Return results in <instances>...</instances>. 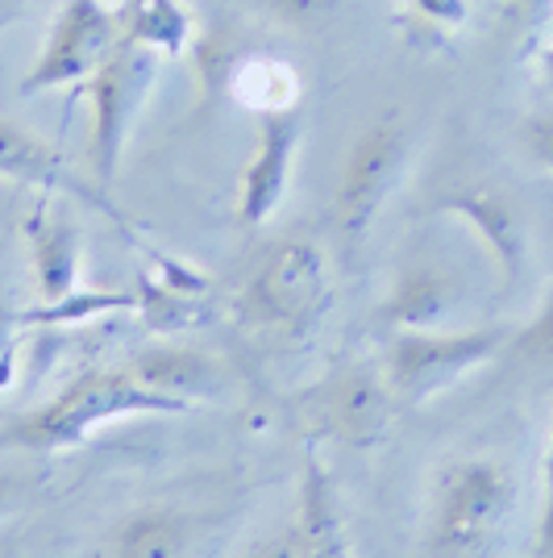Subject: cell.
I'll return each instance as SVG.
<instances>
[{
    "instance_id": "obj_1",
    "label": "cell",
    "mask_w": 553,
    "mask_h": 558,
    "mask_svg": "<svg viewBox=\"0 0 553 558\" xmlns=\"http://www.w3.org/2000/svg\"><path fill=\"white\" fill-rule=\"evenodd\" d=\"M192 404L146 388L134 367H88L71 379L63 392L42 400L22 417L0 425V450H38L59 454L75 450L121 417H150V413H184Z\"/></svg>"
},
{
    "instance_id": "obj_2",
    "label": "cell",
    "mask_w": 553,
    "mask_h": 558,
    "mask_svg": "<svg viewBox=\"0 0 553 558\" xmlns=\"http://www.w3.org/2000/svg\"><path fill=\"white\" fill-rule=\"evenodd\" d=\"M516 509L512 466L466 454L438 471L425 505V550L433 558H483L504 537Z\"/></svg>"
},
{
    "instance_id": "obj_3",
    "label": "cell",
    "mask_w": 553,
    "mask_h": 558,
    "mask_svg": "<svg viewBox=\"0 0 553 558\" xmlns=\"http://www.w3.org/2000/svg\"><path fill=\"white\" fill-rule=\"evenodd\" d=\"M333 301V279L317 242L283 238L267 255L237 292V313L262 333L279 338H304L324 317Z\"/></svg>"
},
{
    "instance_id": "obj_4",
    "label": "cell",
    "mask_w": 553,
    "mask_h": 558,
    "mask_svg": "<svg viewBox=\"0 0 553 558\" xmlns=\"http://www.w3.org/2000/svg\"><path fill=\"white\" fill-rule=\"evenodd\" d=\"M512 333L504 326L479 329H392L388 338V388L404 404H420L445 392L462 375L491 363L507 350Z\"/></svg>"
},
{
    "instance_id": "obj_5",
    "label": "cell",
    "mask_w": 553,
    "mask_h": 558,
    "mask_svg": "<svg viewBox=\"0 0 553 558\" xmlns=\"http://www.w3.org/2000/svg\"><path fill=\"white\" fill-rule=\"evenodd\" d=\"M162 68V54L150 47H138L134 38L121 34L105 68L88 80V100H93V130H88V167L96 184L109 187L121 171V159L130 150V134L138 121L146 93L155 88V75Z\"/></svg>"
},
{
    "instance_id": "obj_6",
    "label": "cell",
    "mask_w": 553,
    "mask_h": 558,
    "mask_svg": "<svg viewBox=\"0 0 553 558\" xmlns=\"http://www.w3.org/2000/svg\"><path fill=\"white\" fill-rule=\"evenodd\" d=\"M121 34H125V25H121L116 4H109V0H63L47 29V43L38 50L29 75L17 84V93L42 96L88 84L96 71L105 68V59L113 54Z\"/></svg>"
},
{
    "instance_id": "obj_7",
    "label": "cell",
    "mask_w": 553,
    "mask_h": 558,
    "mask_svg": "<svg viewBox=\"0 0 553 558\" xmlns=\"http://www.w3.org/2000/svg\"><path fill=\"white\" fill-rule=\"evenodd\" d=\"M404 171H408V134L400 121H374L354 138L333 187V230L342 246L354 251L358 242H367L370 226L392 201Z\"/></svg>"
},
{
    "instance_id": "obj_8",
    "label": "cell",
    "mask_w": 553,
    "mask_h": 558,
    "mask_svg": "<svg viewBox=\"0 0 553 558\" xmlns=\"http://www.w3.org/2000/svg\"><path fill=\"white\" fill-rule=\"evenodd\" d=\"M304 142V109H271L258 113V134L246 167H242V184H237V221L242 226H267L275 209L283 205L287 187H292V167L300 159Z\"/></svg>"
},
{
    "instance_id": "obj_9",
    "label": "cell",
    "mask_w": 553,
    "mask_h": 558,
    "mask_svg": "<svg viewBox=\"0 0 553 558\" xmlns=\"http://www.w3.org/2000/svg\"><path fill=\"white\" fill-rule=\"evenodd\" d=\"M0 180L38 187L47 196H63V201H75V205H88V209L105 213L113 226L130 233V221L109 205L105 187L88 184L79 171H71L67 159L42 134L25 130L22 121H13V117H0Z\"/></svg>"
},
{
    "instance_id": "obj_10",
    "label": "cell",
    "mask_w": 553,
    "mask_h": 558,
    "mask_svg": "<svg viewBox=\"0 0 553 558\" xmlns=\"http://www.w3.org/2000/svg\"><path fill=\"white\" fill-rule=\"evenodd\" d=\"M433 213L458 217L462 226L483 242L487 258L495 263L504 288H516V279L525 276V267H529V226H525V217L512 205L507 192L491 184L450 187L433 201Z\"/></svg>"
},
{
    "instance_id": "obj_11",
    "label": "cell",
    "mask_w": 553,
    "mask_h": 558,
    "mask_svg": "<svg viewBox=\"0 0 553 558\" xmlns=\"http://www.w3.org/2000/svg\"><path fill=\"white\" fill-rule=\"evenodd\" d=\"M25 242H29V258H34V276H38V292L47 304H63L75 296L79 283V230L67 213H59L50 201H38L34 213L25 217Z\"/></svg>"
},
{
    "instance_id": "obj_12",
    "label": "cell",
    "mask_w": 553,
    "mask_h": 558,
    "mask_svg": "<svg viewBox=\"0 0 553 558\" xmlns=\"http://www.w3.org/2000/svg\"><path fill=\"white\" fill-rule=\"evenodd\" d=\"M458 279L438 263H408L379 304V322L388 329H445L458 308Z\"/></svg>"
},
{
    "instance_id": "obj_13",
    "label": "cell",
    "mask_w": 553,
    "mask_h": 558,
    "mask_svg": "<svg viewBox=\"0 0 553 558\" xmlns=\"http://www.w3.org/2000/svg\"><path fill=\"white\" fill-rule=\"evenodd\" d=\"M146 388H155L162 396H175V400H208L225 388V375L221 363L208 359L205 350L196 347H175V342H162V347L142 350L138 359L130 363Z\"/></svg>"
},
{
    "instance_id": "obj_14",
    "label": "cell",
    "mask_w": 553,
    "mask_h": 558,
    "mask_svg": "<svg viewBox=\"0 0 553 558\" xmlns=\"http://www.w3.org/2000/svg\"><path fill=\"white\" fill-rule=\"evenodd\" d=\"M292 530H296V558H349L337 492H333L329 471L317 463V454H308V463H304L300 512H296Z\"/></svg>"
},
{
    "instance_id": "obj_15",
    "label": "cell",
    "mask_w": 553,
    "mask_h": 558,
    "mask_svg": "<svg viewBox=\"0 0 553 558\" xmlns=\"http://www.w3.org/2000/svg\"><path fill=\"white\" fill-rule=\"evenodd\" d=\"M225 93L254 117L271 113V109H292L300 105V75L279 54L250 50L225 63Z\"/></svg>"
},
{
    "instance_id": "obj_16",
    "label": "cell",
    "mask_w": 553,
    "mask_h": 558,
    "mask_svg": "<svg viewBox=\"0 0 553 558\" xmlns=\"http://www.w3.org/2000/svg\"><path fill=\"white\" fill-rule=\"evenodd\" d=\"M392 388L374 384L370 375H342L329 388V425L354 446H370L383 438L392 421Z\"/></svg>"
},
{
    "instance_id": "obj_17",
    "label": "cell",
    "mask_w": 553,
    "mask_h": 558,
    "mask_svg": "<svg viewBox=\"0 0 553 558\" xmlns=\"http://www.w3.org/2000/svg\"><path fill=\"white\" fill-rule=\"evenodd\" d=\"M192 521L175 509H138L109 537L105 558H187Z\"/></svg>"
},
{
    "instance_id": "obj_18",
    "label": "cell",
    "mask_w": 553,
    "mask_h": 558,
    "mask_svg": "<svg viewBox=\"0 0 553 558\" xmlns=\"http://www.w3.org/2000/svg\"><path fill=\"white\" fill-rule=\"evenodd\" d=\"M125 38L150 47L162 59H180L196 43V17L184 0H116Z\"/></svg>"
},
{
    "instance_id": "obj_19",
    "label": "cell",
    "mask_w": 553,
    "mask_h": 558,
    "mask_svg": "<svg viewBox=\"0 0 553 558\" xmlns=\"http://www.w3.org/2000/svg\"><path fill=\"white\" fill-rule=\"evenodd\" d=\"M400 4H404V22L429 38H450L470 22V0H400Z\"/></svg>"
},
{
    "instance_id": "obj_20",
    "label": "cell",
    "mask_w": 553,
    "mask_h": 558,
    "mask_svg": "<svg viewBox=\"0 0 553 558\" xmlns=\"http://www.w3.org/2000/svg\"><path fill=\"white\" fill-rule=\"evenodd\" d=\"M507 350H512L516 359H525V363L553 367V292L541 301V308H537V317H532L529 326H520L512 333Z\"/></svg>"
},
{
    "instance_id": "obj_21",
    "label": "cell",
    "mask_w": 553,
    "mask_h": 558,
    "mask_svg": "<svg viewBox=\"0 0 553 558\" xmlns=\"http://www.w3.org/2000/svg\"><path fill=\"white\" fill-rule=\"evenodd\" d=\"M553 22V0H504V25L537 50Z\"/></svg>"
},
{
    "instance_id": "obj_22",
    "label": "cell",
    "mask_w": 553,
    "mask_h": 558,
    "mask_svg": "<svg viewBox=\"0 0 553 558\" xmlns=\"http://www.w3.org/2000/svg\"><path fill=\"white\" fill-rule=\"evenodd\" d=\"M520 150L529 155L532 167H541L545 175H553V105L537 109L520 121Z\"/></svg>"
},
{
    "instance_id": "obj_23",
    "label": "cell",
    "mask_w": 553,
    "mask_h": 558,
    "mask_svg": "<svg viewBox=\"0 0 553 558\" xmlns=\"http://www.w3.org/2000/svg\"><path fill=\"white\" fill-rule=\"evenodd\" d=\"M254 4L283 25H312L324 22L342 0H254Z\"/></svg>"
},
{
    "instance_id": "obj_24",
    "label": "cell",
    "mask_w": 553,
    "mask_h": 558,
    "mask_svg": "<svg viewBox=\"0 0 553 558\" xmlns=\"http://www.w3.org/2000/svg\"><path fill=\"white\" fill-rule=\"evenodd\" d=\"M529 558H553V425L550 446H545V492H541V512H537V534H532Z\"/></svg>"
},
{
    "instance_id": "obj_25",
    "label": "cell",
    "mask_w": 553,
    "mask_h": 558,
    "mask_svg": "<svg viewBox=\"0 0 553 558\" xmlns=\"http://www.w3.org/2000/svg\"><path fill=\"white\" fill-rule=\"evenodd\" d=\"M246 558H296V530L283 525L279 534H271L267 542H258Z\"/></svg>"
},
{
    "instance_id": "obj_26",
    "label": "cell",
    "mask_w": 553,
    "mask_h": 558,
    "mask_svg": "<svg viewBox=\"0 0 553 558\" xmlns=\"http://www.w3.org/2000/svg\"><path fill=\"white\" fill-rule=\"evenodd\" d=\"M22 322V313H13L9 304L0 301V372L9 367V354H13V326Z\"/></svg>"
},
{
    "instance_id": "obj_27",
    "label": "cell",
    "mask_w": 553,
    "mask_h": 558,
    "mask_svg": "<svg viewBox=\"0 0 553 558\" xmlns=\"http://www.w3.org/2000/svg\"><path fill=\"white\" fill-rule=\"evenodd\" d=\"M532 59H537V75H541V84H545V93L553 96V34H545L537 50H532Z\"/></svg>"
},
{
    "instance_id": "obj_28",
    "label": "cell",
    "mask_w": 553,
    "mask_h": 558,
    "mask_svg": "<svg viewBox=\"0 0 553 558\" xmlns=\"http://www.w3.org/2000/svg\"><path fill=\"white\" fill-rule=\"evenodd\" d=\"M9 509H13V488H9L4 480H0V517H4Z\"/></svg>"
}]
</instances>
